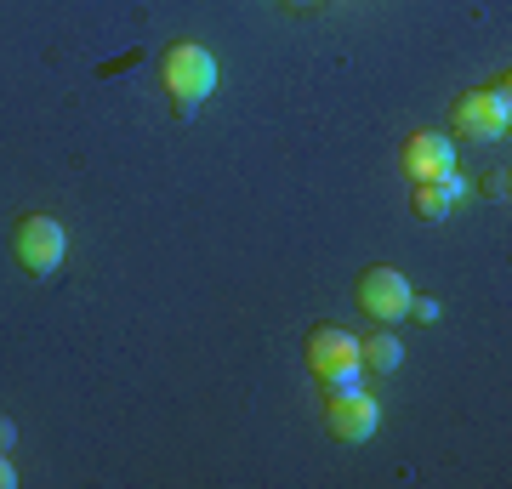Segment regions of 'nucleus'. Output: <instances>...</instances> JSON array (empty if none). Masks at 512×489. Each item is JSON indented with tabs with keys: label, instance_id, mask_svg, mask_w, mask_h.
Wrapping results in <instances>:
<instances>
[{
	"label": "nucleus",
	"instance_id": "obj_1",
	"mask_svg": "<svg viewBox=\"0 0 512 489\" xmlns=\"http://www.w3.org/2000/svg\"><path fill=\"white\" fill-rule=\"evenodd\" d=\"M160 80H165V91H171V109L188 120V114L217 91V57L205 52L200 40H177V46H165V57H160Z\"/></svg>",
	"mask_w": 512,
	"mask_h": 489
},
{
	"label": "nucleus",
	"instance_id": "obj_2",
	"mask_svg": "<svg viewBox=\"0 0 512 489\" xmlns=\"http://www.w3.org/2000/svg\"><path fill=\"white\" fill-rule=\"evenodd\" d=\"M308 370L325 381V393H348V387H365L359 336H348V330H313V336H308Z\"/></svg>",
	"mask_w": 512,
	"mask_h": 489
},
{
	"label": "nucleus",
	"instance_id": "obj_3",
	"mask_svg": "<svg viewBox=\"0 0 512 489\" xmlns=\"http://www.w3.org/2000/svg\"><path fill=\"white\" fill-rule=\"evenodd\" d=\"M12 251H18V268L29 279H52L63 268V256H69V234H63V222L35 211V217H23L12 228Z\"/></svg>",
	"mask_w": 512,
	"mask_h": 489
},
{
	"label": "nucleus",
	"instance_id": "obj_4",
	"mask_svg": "<svg viewBox=\"0 0 512 489\" xmlns=\"http://www.w3.org/2000/svg\"><path fill=\"white\" fill-rule=\"evenodd\" d=\"M456 131L467 137V143H495V137H507L512 131V91H507V80L467 91V97L456 103Z\"/></svg>",
	"mask_w": 512,
	"mask_h": 489
},
{
	"label": "nucleus",
	"instance_id": "obj_5",
	"mask_svg": "<svg viewBox=\"0 0 512 489\" xmlns=\"http://www.w3.org/2000/svg\"><path fill=\"white\" fill-rule=\"evenodd\" d=\"M325 427L342 438V444H365V438H376V427H382V399L365 393V387L330 393L325 399Z\"/></svg>",
	"mask_w": 512,
	"mask_h": 489
},
{
	"label": "nucleus",
	"instance_id": "obj_6",
	"mask_svg": "<svg viewBox=\"0 0 512 489\" xmlns=\"http://www.w3.org/2000/svg\"><path fill=\"white\" fill-rule=\"evenodd\" d=\"M359 308H365V319H376V325L410 319V279L393 273V268H365V279H359Z\"/></svg>",
	"mask_w": 512,
	"mask_h": 489
},
{
	"label": "nucleus",
	"instance_id": "obj_7",
	"mask_svg": "<svg viewBox=\"0 0 512 489\" xmlns=\"http://www.w3.org/2000/svg\"><path fill=\"white\" fill-rule=\"evenodd\" d=\"M439 171H456V143L439 137V131H416L404 143V177L427 182V177H439Z\"/></svg>",
	"mask_w": 512,
	"mask_h": 489
},
{
	"label": "nucleus",
	"instance_id": "obj_8",
	"mask_svg": "<svg viewBox=\"0 0 512 489\" xmlns=\"http://www.w3.org/2000/svg\"><path fill=\"white\" fill-rule=\"evenodd\" d=\"M461 200H467V177H461V165L456 171H439V177H427V182H416V211L427 222H444Z\"/></svg>",
	"mask_w": 512,
	"mask_h": 489
},
{
	"label": "nucleus",
	"instance_id": "obj_9",
	"mask_svg": "<svg viewBox=\"0 0 512 489\" xmlns=\"http://www.w3.org/2000/svg\"><path fill=\"white\" fill-rule=\"evenodd\" d=\"M359 359H365L370 376H393V370L404 364V347H399V336H393V325H382L376 336H365V342H359Z\"/></svg>",
	"mask_w": 512,
	"mask_h": 489
},
{
	"label": "nucleus",
	"instance_id": "obj_10",
	"mask_svg": "<svg viewBox=\"0 0 512 489\" xmlns=\"http://www.w3.org/2000/svg\"><path fill=\"white\" fill-rule=\"evenodd\" d=\"M410 313H416V325H439V302L433 296H410Z\"/></svg>",
	"mask_w": 512,
	"mask_h": 489
},
{
	"label": "nucleus",
	"instance_id": "obj_11",
	"mask_svg": "<svg viewBox=\"0 0 512 489\" xmlns=\"http://www.w3.org/2000/svg\"><path fill=\"white\" fill-rule=\"evenodd\" d=\"M484 194H490V200H507V171H490V177H484Z\"/></svg>",
	"mask_w": 512,
	"mask_h": 489
},
{
	"label": "nucleus",
	"instance_id": "obj_12",
	"mask_svg": "<svg viewBox=\"0 0 512 489\" xmlns=\"http://www.w3.org/2000/svg\"><path fill=\"white\" fill-rule=\"evenodd\" d=\"M18 484V467H12V450H0V489Z\"/></svg>",
	"mask_w": 512,
	"mask_h": 489
},
{
	"label": "nucleus",
	"instance_id": "obj_13",
	"mask_svg": "<svg viewBox=\"0 0 512 489\" xmlns=\"http://www.w3.org/2000/svg\"><path fill=\"white\" fill-rule=\"evenodd\" d=\"M18 444V427H12V416H0V450H12Z\"/></svg>",
	"mask_w": 512,
	"mask_h": 489
},
{
	"label": "nucleus",
	"instance_id": "obj_14",
	"mask_svg": "<svg viewBox=\"0 0 512 489\" xmlns=\"http://www.w3.org/2000/svg\"><path fill=\"white\" fill-rule=\"evenodd\" d=\"M285 6H291V12H308V6H313V0H285Z\"/></svg>",
	"mask_w": 512,
	"mask_h": 489
}]
</instances>
